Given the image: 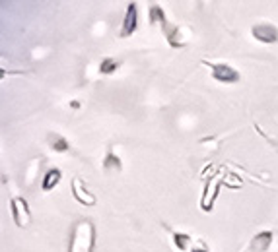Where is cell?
Segmentation results:
<instances>
[{"mask_svg":"<svg viewBox=\"0 0 278 252\" xmlns=\"http://www.w3.org/2000/svg\"><path fill=\"white\" fill-rule=\"evenodd\" d=\"M94 225L90 221H80L76 223L74 231H72V239H70L68 252H92L94 248Z\"/></svg>","mask_w":278,"mask_h":252,"instance_id":"1","label":"cell"},{"mask_svg":"<svg viewBox=\"0 0 278 252\" xmlns=\"http://www.w3.org/2000/svg\"><path fill=\"white\" fill-rule=\"evenodd\" d=\"M12 218H14V223L18 227H27L29 221H31V214H29V206L24 198H12Z\"/></svg>","mask_w":278,"mask_h":252,"instance_id":"2","label":"cell"},{"mask_svg":"<svg viewBox=\"0 0 278 252\" xmlns=\"http://www.w3.org/2000/svg\"><path fill=\"white\" fill-rule=\"evenodd\" d=\"M210 70H212L214 80L222 82V84H235V82H239L237 70H234L228 64H210Z\"/></svg>","mask_w":278,"mask_h":252,"instance_id":"3","label":"cell"},{"mask_svg":"<svg viewBox=\"0 0 278 252\" xmlns=\"http://www.w3.org/2000/svg\"><path fill=\"white\" fill-rule=\"evenodd\" d=\"M136 26H138V12H136V4L131 2L127 6V14H125V20H123L121 37H131L136 31Z\"/></svg>","mask_w":278,"mask_h":252,"instance_id":"4","label":"cell"},{"mask_svg":"<svg viewBox=\"0 0 278 252\" xmlns=\"http://www.w3.org/2000/svg\"><path fill=\"white\" fill-rule=\"evenodd\" d=\"M253 37L261 43H276L278 41V29L274 26H269V24H259L251 29Z\"/></svg>","mask_w":278,"mask_h":252,"instance_id":"5","label":"cell"},{"mask_svg":"<svg viewBox=\"0 0 278 252\" xmlns=\"http://www.w3.org/2000/svg\"><path fill=\"white\" fill-rule=\"evenodd\" d=\"M72 190H74V198H76L80 204H84V206H94L97 202L96 196L88 190L86 186H84V183H82V179H78V177L72 181Z\"/></svg>","mask_w":278,"mask_h":252,"instance_id":"6","label":"cell"},{"mask_svg":"<svg viewBox=\"0 0 278 252\" xmlns=\"http://www.w3.org/2000/svg\"><path fill=\"white\" fill-rule=\"evenodd\" d=\"M270 244H272V233H270V231H263V233L253 237L251 250L253 252H265V250H269Z\"/></svg>","mask_w":278,"mask_h":252,"instance_id":"7","label":"cell"},{"mask_svg":"<svg viewBox=\"0 0 278 252\" xmlns=\"http://www.w3.org/2000/svg\"><path fill=\"white\" fill-rule=\"evenodd\" d=\"M59 183H61V171L59 169H51L49 173L45 175L41 186H43V190H53Z\"/></svg>","mask_w":278,"mask_h":252,"instance_id":"8","label":"cell"},{"mask_svg":"<svg viewBox=\"0 0 278 252\" xmlns=\"http://www.w3.org/2000/svg\"><path fill=\"white\" fill-rule=\"evenodd\" d=\"M49 146L55 151H66L70 148L66 138H62L61 134H49Z\"/></svg>","mask_w":278,"mask_h":252,"instance_id":"9","label":"cell"},{"mask_svg":"<svg viewBox=\"0 0 278 252\" xmlns=\"http://www.w3.org/2000/svg\"><path fill=\"white\" fill-rule=\"evenodd\" d=\"M103 169L105 171H121V159L115 156V153H109V156L105 157V163H103Z\"/></svg>","mask_w":278,"mask_h":252,"instance_id":"10","label":"cell"},{"mask_svg":"<svg viewBox=\"0 0 278 252\" xmlns=\"http://www.w3.org/2000/svg\"><path fill=\"white\" fill-rule=\"evenodd\" d=\"M150 22H152V24L160 22V24L165 27V14L160 6H152V10H150Z\"/></svg>","mask_w":278,"mask_h":252,"instance_id":"11","label":"cell"},{"mask_svg":"<svg viewBox=\"0 0 278 252\" xmlns=\"http://www.w3.org/2000/svg\"><path fill=\"white\" fill-rule=\"evenodd\" d=\"M117 68H119V62L113 61V59H105V61L99 64V72H101V74H111V72H115Z\"/></svg>","mask_w":278,"mask_h":252,"instance_id":"12","label":"cell"},{"mask_svg":"<svg viewBox=\"0 0 278 252\" xmlns=\"http://www.w3.org/2000/svg\"><path fill=\"white\" fill-rule=\"evenodd\" d=\"M173 241H175V246L179 248V250H185L189 243H191V237L189 235H183V233H173Z\"/></svg>","mask_w":278,"mask_h":252,"instance_id":"13","label":"cell"},{"mask_svg":"<svg viewBox=\"0 0 278 252\" xmlns=\"http://www.w3.org/2000/svg\"><path fill=\"white\" fill-rule=\"evenodd\" d=\"M193 252H206V250H204V248H195Z\"/></svg>","mask_w":278,"mask_h":252,"instance_id":"14","label":"cell"}]
</instances>
